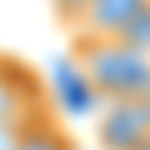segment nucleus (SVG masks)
Instances as JSON below:
<instances>
[{"label":"nucleus","instance_id":"f257e3e1","mask_svg":"<svg viewBox=\"0 0 150 150\" xmlns=\"http://www.w3.org/2000/svg\"><path fill=\"white\" fill-rule=\"evenodd\" d=\"M73 61L98 98L150 101V53L118 37H73Z\"/></svg>","mask_w":150,"mask_h":150},{"label":"nucleus","instance_id":"f03ea898","mask_svg":"<svg viewBox=\"0 0 150 150\" xmlns=\"http://www.w3.org/2000/svg\"><path fill=\"white\" fill-rule=\"evenodd\" d=\"M150 138V101H110L98 122L101 150H138Z\"/></svg>","mask_w":150,"mask_h":150},{"label":"nucleus","instance_id":"7ed1b4c3","mask_svg":"<svg viewBox=\"0 0 150 150\" xmlns=\"http://www.w3.org/2000/svg\"><path fill=\"white\" fill-rule=\"evenodd\" d=\"M150 0H89L81 21L73 25L77 37H122L126 28L142 16Z\"/></svg>","mask_w":150,"mask_h":150},{"label":"nucleus","instance_id":"20e7f679","mask_svg":"<svg viewBox=\"0 0 150 150\" xmlns=\"http://www.w3.org/2000/svg\"><path fill=\"white\" fill-rule=\"evenodd\" d=\"M12 150H77L73 134L65 130V122L53 114L45 101H37L21 118V134H16V146Z\"/></svg>","mask_w":150,"mask_h":150},{"label":"nucleus","instance_id":"39448f33","mask_svg":"<svg viewBox=\"0 0 150 150\" xmlns=\"http://www.w3.org/2000/svg\"><path fill=\"white\" fill-rule=\"evenodd\" d=\"M21 77H25V69L0 53V122L4 118H25L28 110L41 101V98H33L25 85H21Z\"/></svg>","mask_w":150,"mask_h":150},{"label":"nucleus","instance_id":"423d86ee","mask_svg":"<svg viewBox=\"0 0 150 150\" xmlns=\"http://www.w3.org/2000/svg\"><path fill=\"white\" fill-rule=\"evenodd\" d=\"M118 41H126V45H134V49H142V53H150V4L142 8V16L134 21V25L126 28Z\"/></svg>","mask_w":150,"mask_h":150},{"label":"nucleus","instance_id":"0eeeda50","mask_svg":"<svg viewBox=\"0 0 150 150\" xmlns=\"http://www.w3.org/2000/svg\"><path fill=\"white\" fill-rule=\"evenodd\" d=\"M85 4H89V0H49L53 16H57V21H61L65 28H73L77 21H81V12H85Z\"/></svg>","mask_w":150,"mask_h":150},{"label":"nucleus","instance_id":"6e6552de","mask_svg":"<svg viewBox=\"0 0 150 150\" xmlns=\"http://www.w3.org/2000/svg\"><path fill=\"white\" fill-rule=\"evenodd\" d=\"M16 134H21V118H4L0 122V150L16 146Z\"/></svg>","mask_w":150,"mask_h":150},{"label":"nucleus","instance_id":"1a4fd4ad","mask_svg":"<svg viewBox=\"0 0 150 150\" xmlns=\"http://www.w3.org/2000/svg\"><path fill=\"white\" fill-rule=\"evenodd\" d=\"M138 150H150V138H146V142H142V146H138Z\"/></svg>","mask_w":150,"mask_h":150}]
</instances>
